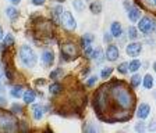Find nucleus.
Here are the masks:
<instances>
[{"instance_id":"nucleus-10","label":"nucleus","mask_w":156,"mask_h":133,"mask_svg":"<svg viewBox=\"0 0 156 133\" xmlns=\"http://www.w3.org/2000/svg\"><path fill=\"white\" fill-rule=\"evenodd\" d=\"M149 112H151V105L146 103H142L138 107V110H136V117L140 118V119H146V118L149 117Z\"/></svg>"},{"instance_id":"nucleus-35","label":"nucleus","mask_w":156,"mask_h":133,"mask_svg":"<svg viewBox=\"0 0 156 133\" xmlns=\"http://www.w3.org/2000/svg\"><path fill=\"white\" fill-rule=\"evenodd\" d=\"M11 112H16V114L23 112V107H20L18 104H13L11 105Z\"/></svg>"},{"instance_id":"nucleus-17","label":"nucleus","mask_w":156,"mask_h":133,"mask_svg":"<svg viewBox=\"0 0 156 133\" xmlns=\"http://www.w3.org/2000/svg\"><path fill=\"white\" fill-rule=\"evenodd\" d=\"M49 91H50L52 96H58V94H62V91H63V86L60 83H57V82H55V83H52L49 86Z\"/></svg>"},{"instance_id":"nucleus-7","label":"nucleus","mask_w":156,"mask_h":133,"mask_svg":"<svg viewBox=\"0 0 156 133\" xmlns=\"http://www.w3.org/2000/svg\"><path fill=\"white\" fill-rule=\"evenodd\" d=\"M62 25L64 26L66 31H74L77 22H75V18L73 17V14L70 11H63L62 15Z\"/></svg>"},{"instance_id":"nucleus-41","label":"nucleus","mask_w":156,"mask_h":133,"mask_svg":"<svg viewBox=\"0 0 156 133\" xmlns=\"http://www.w3.org/2000/svg\"><path fill=\"white\" fill-rule=\"evenodd\" d=\"M3 36H4V33H3V28L0 26V40L3 39Z\"/></svg>"},{"instance_id":"nucleus-32","label":"nucleus","mask_w":156,"mask_h":133,"mask_svg":"<svg viewBox=\"0 0 156 133\" xmlns=\"http://www.w3.org/2000/svg\"><path fill=\"white\" fill-rule=\"evenodd\" d=\"M62 75H63V69L62 68H57V69H55V71L50 74V79H58Z\"/></svg>"},{"instance_id":"nucleus-15","label":"nucleus","mask_w":156,"mask_h":133,"mask_svg":"<svg viewBox=\"0 0 156 133\" xmlns=\"http://www.w3.org/2000/svg\"><path fill=\"white\" fill-rule=\"evenodd\" d=\"M63 7L62 6H56L53 8V22L57 25V24H62V15H63Z\"/></svg>"},{"instance_id":"nucleus-36","label":"nucleus","mask_w":156,"mask_h":133,"mask_svg":"<svg viewBox=\"0 0 156 133\" xmlns=\"http://www.w3.org/2000/svg\"><path fill=\"white\" fill-rule=\"evenodd\" d=\"M96 81H98L96 76H91V78L87 81V85H88V86H94V85L96 83Z\"/></svg>"},{"instance_id":"nucleus-6","label":"nucleus","mask_w":156,"mask_h":133,"mask_svg":"<svg viewBox=\"0 0 156 133\" xmlns=\"http://www.w3.org/2000/svg\"><path fill=\"white\" fill-rule=\"evenodd\" d=\"M156 28V22L153 18H151V17H142L140 20V24H138V29L141 31L142 33H145V35H148V33H151L152 31H155Z\"/></svg>"},{"instance_id":"nucleus-12","label":"nucleus","mask_w":156,"mask_h":133,"mask_svg":"<svg viewBox=\"0 0 156 133\" xmlns=\"http://www.w3.org/2000/svg\"><path fill=\"white\" fill-rule=\"evenodd\" d=\"M53 61H55V54H53V52H50V50H46V52L42 53V65L43 67H50V65L53 64Z\"/></svg>"},{"instance_id":"nucleus-21","label":"nucleus","mask_w":156,"mask_h":133,"mask_svg":"<svg viewBox=\"0 0 156 133\" xmlns=\"http://www.w3.org/2000/svg\"><path fill=\"white\" fill-rule=\"evenodd\" d=\"M6 15L9 17L10 20H16L17 17H18V11H17L16 7L10 6V7H7L6 8Z\"/></svg>"},{"instance_id":"nucleus-43","label":"nucleus","mask_w":156,"mask_h":133,"mask_svg":"<svg viewBox=\"0 0 156 133\" xmlns=\"http://www.w3.org/2000/svg\"><path fill=\"white\" fill-rule=\"evenodd\" d=\"M153 71H155V72H156V61H155V62H153Z\"/></svg>"},{"instance_id":"nucleus-44","label":"nucleus","mask_w":156,"mask_h":133,"mask_svg":"<svg viewBox=\"0 0 156 133\" xmlns=\"http://www.w3.org/2000/svg\"><path fill=\"white\" fill-rule=\"evenodd\" d=\"M56 2H58V3H63V2H64V0H56Z\"/></svg>"},{"instance_id":"nucleus-24","label":"nucleus","mask_w":156,"mask_h":133,"mask_svg":"<svg viewBox=\"0 0 156 133\" xmlns=\"http://www.w3.org/2000/svg\"><path fill=\"white\" fill-rule=\"evenodd\" d=\"M152 86H153V78H152V75L146 74L145 78H144V88H145V89H152Z\"/></svg>"},{"instance_id":"nucleus-29","label":"nucleus","mask_w":156,"mask_h":133,"mask_svg":"<svg viewBox=\"0 0 156 133\" xmlns=\"http://www.w3.org/2000/svg\"><path fill=\"white\" fill-rule=\"evenodd\" d=\"M128 38H130L131 40H135L136 38H138V29H136L135 26H130V28H128Z\"/></svg>"},{"instance_id":"nucleus-9","label":"nucleus","mask_w":156,"mask_h":133,"mask_svg":"<svg viewBox=\"0 0 156 133\" xmlns=\"http://www.w3.org/2000/svg\"><path fill=\"white\" fill-rule=\"evenodd\" d=\"M119 58V49L116 45H109L106 49V60L107 61H116Z\"/></svg>"},{"instance_id":"nucleus-16","label":"nucleus","mask_w":156,"mask_h":133,"mask_svg":"<svg viewBox=\"0 0 156 133\" xmlns=\"http://www.w3.org/2000/svg\"><path fill=\"white\" fill-rule=\"evenodd\" d=\"M36 98V94L34 90H25L23 94V100L25 104H32Z\"/></svg>"},{"instance_id":"nucleus-37","label":"nucleus","mask_w":156,"mask_h":133,"mask_svg":"<svg viewBox=\"0 0 156 133\" xmlns=\"http://www.w3.org/2000/svg\"><path fill=\"white\" fill-rule=\"evenodd\" d=\"M45 2L46 0H31V3H32L34 6H42Z\"/></svg>"},{"instance_id":"nucleus-25","label":"nucleus","mask_w":156,"mask_h":133,"mask_svg":"<svg viewBox=\"0 0 156 133\" xmlns=\"http://www.w3.org/2000/svg\"><path fill=\"white\" fill-rule=\"evenodd\" d=\"M142 4L148 10L156 11V0H142Z\"/></svg>"},{"instance_id":"nucleus-13","label":"nucleus","mask_w":156,"mask_h":133,"mask_svg":"<svg viewBox=\"0 0 156 133\" xmlns=\"http://www.w3.org/2000/svg\"><path fill=\"white\" fill-rule=\"evenodd\" d=\"M110 33L114 38H120L121 33H123V26L120 25V22L114 21V22L110 24Z\"/></svg>"},{"instance_id":"nucleus-28","label":"nucleus","mask_w":156,"mask_h":133,"mask_svg":"<svg viewBox=\"0 0 156 133\" xmlns=\"http://www.w3.org/2000/svg\"><path fill=\"white\" fill-rule=\"evenodd\" d=\"M112 74H113V68L112 67H106V68L102 69L101 72V78L102 79H107V78H110Z\"/></svg>"},{"instance_id":"nucleus-3","label":"nucleus","mask_w":156,"mask_h":133,"mask_svg":"<svg viewBox=\"0 0 156 133\" xmlns=\"http://www.w3.org/2000/svg\"><path fill=\"white\" fill-rule=\"evenodd\" d=\"M18 55H20V60L23 62V65L28 67V68H32L35 67L36 64V54L28 45H24L20 47V52H18Z\"/></svg>"},{"instance_id":"nucleus-14","label":"nucleus","mask_w":156,"mask_h":133,"mask_svg":"<svg viewBox=\"0 0 156 133\" xmlns=\"http://www.w3.org/2000/svg\"><path fill=\"white\" fill-rule=\"evenodd\" d=\"M43 111H45V108L42 107V105H39V104H34L32 107V117L35 121H41L43 117Z\"/></svg>"},{"instance_id":"nucleus-33","label":"nucleus","mask_w":156,"mask_h":133,"mask_svg":"<svg viewBox=\"0 0 156 133\" xmlns=\"http://www.w3.org/2000/svg\"><path fill=\"white\" fill-rule=\"evenodd\" d=\"M135 130H136V132H144V130H145V122H142V121L136 122V125H135Z\"/></svg>"},{"instance_id":"nucleus-38","label":"nucleus","mask_w":156,"mask_h":133,"mask_svg":"<svg viewBox=\"0 0 156 133\" xmlns=\"http://www.w3.org/2000/svg\"><path fill=\"white\" fill-rule=\"evenodd\" d=\"M3 76H4V68L2 67V64H0V82L3 81Z\"/></svg>"},{"instance_id":"nucleus-31","label":"nucleus","mask_w":156,"mask_h":133,"mask_svg":"<svg viewBox=\"0 0 156 133\" xmlns=\"http://www.w3.org/2000/svg\"><path fill=\"white\" fill-rule=\"evenodd\" d=\"M140 83H141V76L138 74H134L133 78H131V86H133V88H136Z\"/></svg>"},{"instance_id":"nucleus-42","label":"nucleus","mask_w":156,"mask_h":133,"mask_svg":"<svg viewBox=\"0 0 156 133\" xmlns=\"http://www.w3.org/2000/svg\"><path fill=\"white\" fill-rule=\"evenodd\" d=\"M109 39H110V35H109V33H105V40L109 42Z\"/></svg>"},{"instance_id":"nucleus-1","label":"nucleus","mask_w":156,"mask_h":133,"mask_svg":"<svg viewBox=\"0 0 156 133\" xmlns=\"http://www.w3.org/2000/svg\"><path fill=\"white\" fill-rule=\"evenodd\" d=\"M135 107V94L123 81L105 83L94 96V108L103 122H124L133 115Z\"/></svg>"},{"instance_id":"nucleus-2","label":"nucleus","mask_w":156,"mask_h":133,"mask_svg":"<svg viewBox=\"0 0 156 133\" xmlns=\"http://www.w3.org/2000/svg\"><path fill=\"white\" fill-rule=\"evenodd\" d=\"M18 121L11 112L0 110V132H17Z\"/></svg>"},{"instance_id":"nucleus-40","label":"nucleus","mask_w":156,"mask_h":133,"mask_svg":"<svg viewBox=\"0 0 156 133\" xmlns=\"http://www.w3.org/2000/svg\"><path fill=\"white\" fill-rule=\"evenodd\" d=\"M10 2H11V4H13V6H17V4L21 3V0H10Z\"/></svg>"},{"instance_id":"nucleus-18","label":"nucleus","mask_w":156,"mask_h":133,"mask_svg":"<svg viewBox=\"0 0 156 133\" xmlns=\"http://www.w3.org/2000/svg\"><path fill=\"white\" fill-rule=\"evenodd\" d=\"M95 40V36L94 35H91V33H85L84 36L81 38V47H87V46H89V45H92V42Z\"/></svg>"},{"instance_id":"nucleus-4","label":"nucleus","mask_w":156,"mask_h":133,"mask_svg":"<svg viewBox=\"0 0 156 133\" xmlns=\"http://www.w3.org/2000/svg\"><path fill=\"white\" fill-rule=\"evenodd\" d=\"M80 54L78 52V46L73 42H66L62 45V55L64 57V60L67 61H71V60H75Z\"/></svg>"},{"instance_id":"nucleus-30","label":"nucleus","mask_w":156,"mask_h":133,"mask_svg":"<svg viewBox=\"0 0 156 133\" xmlns=\"http://www.w3.org/2000/svg\"><path fill=\"white\" fill-rule=\"evenodd\" d=\"M117 71L120 72V74L126 75L127 72H128V62H121V64L117 67Z\"/></svg>"},{"instance_id":"nucleus-23","label":"nucleus","mask_w":156,"mask_h":133,"mask_svg":"<svg viewBox=\"0 0 156 133\" xmlns=\"http://www.w3.org/2000/svg\"><path fill=\"white\" fill-rule=\"evenodd\" d=\"M14 43V36H13V33H7L6 36H4V43H3V46H2V50H4L6 47H10V46Z\"/></svg>"},{"instance_id":"nucleus-5","label":"nucleus","mask_w":156,"mask_h":133,"mask_svg":"<svg viewBox=\"0 0 156 133\" xmlns=\"http://www.w3.org/2000/svg\"><path fill=\"white\" fill-rule=\"evenodd\" d=\"M36 35L41 38H52L53 35V25L49 21H41L39 24H36Z\"/></svg>"},{"instance_id":"nucleus-19","label":"nucleus","mask_w":156,"mask_h":133,"mask_svg":"<svg viewBox=\"0 0 156 133\" xmlns=\"http://www.w3.org/2000/svg\"><path fill=\"white\" fill-rule=\"evenodd\" d=\"M89 10L92 11V13L95 14V15H98V14H101L102 11V4L99 0H96V2H92L91 4H89Z\"/></svg>"},{"instance_id":"nucleus-34","label":"nucleus","mask_w":156,"mask_h":133,"mask_svg":"<svg viewBox=\"0 0 156 133\" xmlns=\"http://www.w3.org/2000/svg\"><path fill=\"white\" fill-rule=\"evenodd\" d=\"M92 53H94V47H92L91 45H89V46H87V47H85V52H84L85 57H91V55H92Z\"/></svg>"},{"instance_id":"nucleus-39","label":"nucleus","mask_w":156,"mask_h":133,"mask_svg":"<svg viewBox=\"0 0 156 133\" xmlns=\"http://www.w3.org/2000/svg\"><path fill=\"white\" fill-rule=\"evenodd\" d=\"M149 129H151V130H156V121H152V122H151Z\"/></svg>"},{"instance_id":"nucleus-45","label":"nucleus","mask_w":156,"mask_h":133,"mask_svg":"<svg viewBox=\"0 0 156 133\" xmlns=\"http://www.w3.org/2000/svg\"><path fill=\"white\" fill-rule=\"evenodd\" d=\"M155 31H156V28H155Z\"/></svg>"},{"instance_id":"nucleus-8","label":"nucleus","mask_w":156,"mask_h":133,"mask_svg":"<svg viewBox=\"0 0 156 133\" xmlns=\"http://www.w3.org/2000/svg\"><path fill=\"white\" fill-rule=\"evenodd\" d=\"M126 52L130 57H138V55L141 54V52H142V45L138 43V42H133V43H130V45L127 46Z\"/></svg>"},{"instance_id":"nucleus-20","label":"nucleus","mask_w":156,"mask_h":133,"mask_svg":"<svg viewBox=\"0 0 156 133\" xmlns=\"http://www.w3.org/2000/svg\"><path fill=\"white\" fill-rule=\"evenodd\" d=\"M10 94H11V97L13 98H20L23 96V86H13L11 90H10Z\"/></svg>"},{"instance_id":"nucleus-26","label":"nucleus","mask_w":156,"mask_h":133,"mask_svg":"<svg viewBox=\"0 0 156 133\" xmlns=\"http://www.w3.org/2000/svg\"><path fill=\"white\" fill-rule=\"evenodd\" d=\"M73 6H74V8L78 13H82L85 10V4L82 0H73Z\"/></svg>"},{"instance_id":"nucleus-27","label":"nucleus","mask_w":156,"mask_h":133,"mask_svg":"<svg viewBox=\"0 0 156 133\" xmlns=\"http://www.w3.org/2000/svg\"><path fill=\"white\" fill-rule=\"evenodd\" d=\"M102 57H103V52H102V49L99 47V49H96V50H94V53H92V55H91V58H94L95 61H102Z\"/></svg>"},{"instance_id":"nucleus-22","label":"nucleus","mask_w":156,"mask_h":133,"mask_svg":"<svg viewBox=\"0 0 156 133\" xmlns=\"http://www.w3.org/2000/svg\"><path fill=\"white\" fill-rule=\"evenodd\" d=\"M140 68H141V61H140V60L135 58V60H133L131 62H128V71L133 72V74H134V72H136Z\"/></svg>"},{"instance_id":"nucleus-11","label":"nucleus","mask_w":156,"mask_h":133,"mask_svg":"<svg viewBox=\"0 0 156 133\" xmlns=\"http://www.w3.org/2000/svg\"><path fill=\"white\" fill-rule=\"evenodd\" d=\"M128 20L131 22H136L141 20V10L136 6H130L128 8Z\"/></svg>"}]
</instances>
